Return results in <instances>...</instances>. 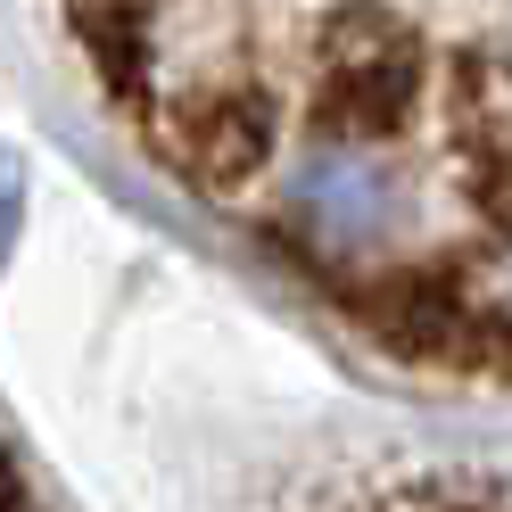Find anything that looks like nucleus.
I'll use <instances>...</instances> for the list:
<instances>
[{"mask_svg":"<svg viewBox=\"0 0 512 512\" xmlns=\"http://www.w3.org/2000/svg\"><path fill=\"white\" fill-rule=\"evenodd\" d=\"M182 199L405 372L512 389V0H58Z\"/></svg>","mask_w":512,"mask_h":512,"instance_id":"nucleus-1","label":"nucleus"},{"mask_svg":"<svg viewBox=\"0 0 512 512\" xmlns=\"http://www.w3.org/2000/svg\"><path fill=\"white\" fill-rule=\"evenodd\" d=\"M0 512H42V496L17 479V463H9V446H0Z\"/></svg>","mask_w":512,"mask_h":512,"instance_id":"nucleus-2","label":"nucleus"}]
</instances>
